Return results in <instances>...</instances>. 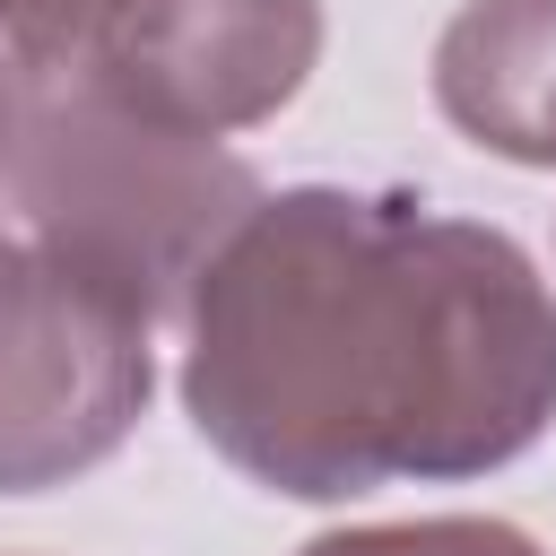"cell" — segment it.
I'll return each instance as SVG.
<instances>
[{
    "mask_svg": "<svg viewBox=\"0 0 556 556\" xmlns=\"http://www.w3.org/2000/svg\"><path fill=\"white\" fill-rule=\"evenodd\" d=\"M87 61L165 130H261L321 61V0H96Z\"/></svg>",
    "mask_w": 556,
    "mask_h": 556,
    "instance_id": "4",
    "label": "cell"
},
{
    "mask_svg": "<svg viewBox=\"0 0 556 556\" xmlns=\"http://www.w3.org/2000/svg\"><path fill=\"white\" fill-rule=\"evenodd\" d=\"M96 0H0V96L87 43Z\"/></svg>",
    "mask_w": 556,
    "mask_h": 556,
    "instance_id": "7",
    "label": "cell"
},
{
    "mask_svg": "<svg viewBox=\"0 0 556 556\" xmlns=\"http://www.w3.org/2000/svg\"><path fill=\"white\" fill-rule=\"evenodd\" d=\"M434 104L469 148L556 174V0H460L434 35Z\"/></svg>",
    "mask_w": 556,
    "mask_h": 556,
    "instance_id": "5",
    "label": "cell"
},
{
    "mask_svg": "<svg viewBox=\"0 0 556 556\" xmlns=\"http://www.w3.org/2000/svg\"><path fill=\"white\" fill-rule=\"evenodd\" d=\"M0 243H9V235H0Z\"/></svg>",
    "mask_w": 556,
    "mask_h": 556,
    "instance_id": "8",
    "label": "cell"
},
{
    "mask_svg": "<svg viewBox=\"0 0 556 556\" xmlns=\"http://www.w3.org/2000/svg\"><path fill=\"white\" fill-rule=\"evenodd\" d=\"M261 200V174L226 139H191L122 104L87 43L0 96V217L26 243L122 287L148 321L182 313L200 261Z\"/></svg>",
    "mask_w": 556,
    "mask_h": 556,
    "instance_id": "2",
    "label": "cell"
},
{
    "mask_svg": "<svg viewBox=\"0 0 556 556\" xmlns=\"http://www.w3.org/2000/svg\"><path fill=\"white\" fill-rule=\"evenodd\" d=\"M148 313L78 261L0 243V495L87 478L130 443L156 391Z\"/></svg>",
    "mask_w": 556,
    "mask_h": 556,
    "instance_id": "3",
    "label": "cell"
},
{
    "mask_svg": "<svg viewBox=\"0 0 556 556\" xmlns=\"http://www.w3.org/2000/svg\"><path fill=\"white\" fill-rule=\"evenodd\" d=\"M182 408L295 504L486 478L556 426V295L434 200L261 191L182 295Z\"/></svg>",
    "mask_w": 556,
    "mask_h": 556,
    "instance_id": "1",
    "label": "cell"
},
{
    "mask_svg": "<svg viewBox=\"0 0 556 556\" xmlns=\"http://www.w3.org/2000/svg\"><path fill=\"white\" fill-rule=\"evenodd\" d=\"M295 556H547L530 530L486 521V513H426V521H356V530H321Z\"/></svg>",
    "mask_w": 556,
    "mask_h": 556,
    "instance_id": "6",
    "label": "cell"
}]
</instances>
